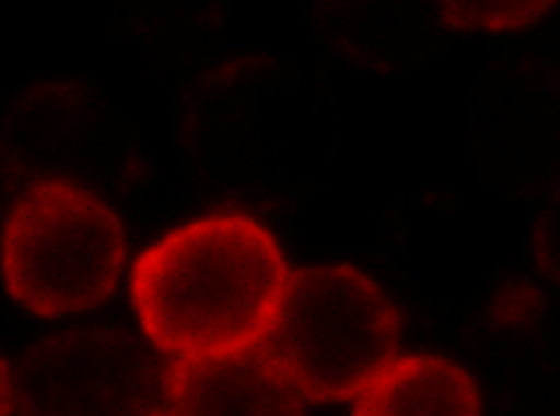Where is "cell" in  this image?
Masks as SVG:
<instances>
[{
  "label": "cell",
  "instance_id": "7a4b0ae2",
  "mask_svg": "<svg viewBox=\"0 0 560 416\" xmlns=\"http://www.w3.org/2000/svg\"><path fill=\"white\" fill-rule=\"evenodd\" d=\"M400 338V314L376 282L351 265H316L288 275L258 347L303 400L338 402L395 362Z\"/></svg>",
  "mask_w": 560,
  "mask_h": 416
},
{
  "label": "cell",
  "instance_id": "ba28073f",
  "mask_svg": "<svg viewBox=\"0 0 560 416\" xmlns=\"http://www.w3.org/2000/svg\"><path fill=\"white\" fill-rule=\"evenodd\" d=\"M353 416H480L471 376L430 355L396 359L357 396Z\"/></svg>",
  "mask_w": 560,
  "mask_h": 416
},
{
  "label": "cell",
  "instance_id": "8992f818",
  "mask_svg": "<svg viewBox=\"0 0 560 416\" xmlns=\"http://www.w3.org/2000/svg\"><path fill=\"white\" fill-rule=\"evenodd\" d=\"M147 416H303V396L253 344L166 360Z\"/></svg>",
  "mask_w": 560,
  "mask_h": 416
},
{
  "label": "cell",
  "instance_id": "3957f363",
  "mask_svg": "<svg viewBox=\"0 0 560 416\" xmlns=\"http://www.w3.org/2000/svg\"><path fill=\"white\" fill-rule=\"evenodd\" d=\"M124 257V230L105 200L60 183L26 186L0 236L10 294L45 318L105 301Z\"/></svg>",
  "mask_w": 560,
  "mask_h": 416
},
{
  "label": "cell",
  "instance_id": "9c48e42d",
  "mask_svg": "<svg viewBox=\"0 0 560 416\" xmlns=\"http://www.w3.org/2000/svg\"><path fill=\"white\" fill-rule=\"evenodd\" d=\"M553 2H445L440 17L458 31H520L533 25Z\"/></svg>",
  "mask_w": 560,
  "mask_h": 416
},
{
  "label": "cell",
  "instance_id": "277c9868",
  "mask_svg": "<svg viewBox=\"0 0 560 416\" xmlns=\"http://www.w3.org/2000/svg\"><path fill=\"white\" fill-rule=\"evenodd\" d=\"M0 144L26 186L60 183L103 199L133 178L128 128L81 81H49L21 94L7 112Z\"/></svg>",
  "mask_w": 560,
  "mask_h": 416
},
{
  "label": "cell",
  "instance_id": "52a82bcc",
  "mask_svg": "<svg viewBox=\"0 0 560 416\" xmlns=\"http://www.w3.org/2000/svg\"><path fill=\"white\" fill-rule=\"evenodd\" d=\"M477 105V146L499 178L536 183L551 178L557 152V99L538 71L509 70Z\"/></svg>",
  "mask_w": 560,
  "mask_h": 416
},
{
  "label": "cell",
  "instance_id": "5b68a950",
  "mask_svg": "<svg viewBox=\"0 0 560 416\" xmlns=\"http://www.w3.org/2000/svg\"><path fill=\"white\" fill-rule=\"evenodd\" d=\"M166 360L115 326H86L42 340L12 370L21 416H147Z\"/></svg>",
  "mask_w": 560,
  "mask_h": 416
},
{
  "label": "cell",
  "instance_id": "30bf717a",
  "mask_svg": "<svg viewBox=\"0 0 560 416\" xmlns=\"http://www.w3.org/2000/svg\"><path fill=\"white\" fill-rule=\"evenodd\" d=\"M25 187L23 176L13 165L4 146L0 144V236H2L4 225L12 213L13 205L20 199L21 192L25 191Z\"/></svg>",
  "mask_w": 560,
  "mask_h": 416
},
{
  "label": "cell",
  "instance_id": "8fae6325",
  "mask_svg": "<svg viewBox=\"0 0 560 416\" xmlns=\"http://www.w3.org/2000/svg\"><path fill=\"white\" fill-rule=\"evenodd\" d=\"M13 411L12 370L0 360V416H10Z\"/></svg>",
  "mask_w": 560,
  "mask_h": 416
},
{
  "label": "cell",
  "instance_id": "6da1fadb",
  "mask_svg": "<svg viewBox=\"0 0 560 416\" xmlns=\"http://www.w3.org/2000/svg\"><path fill=\"white\" fill-rule=\"evenodd\" d=\"M288 273L268 228L243 213L198 218L140 254L131 292L140 325L171 357L258 344Z\"/></svg>",
  "mask_w": 560,
  "mask_h": 416
}]
</instances>
